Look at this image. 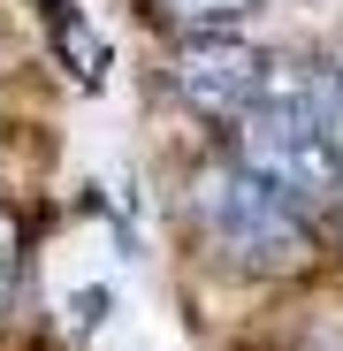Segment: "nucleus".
Wrapping results in <instances>:
<instances>
[{
  "label": "nucleus",
  "mask_w": 343,
  "mask_h": 351,
  "mask_svg": "<svg viewBox=\"0 0 343 351\" xmlns=\"http://www.w3.org/2000/svg\"><path fill=\"white\" fill-rule=\"evenodd\" d=\"M237 160L259 168L275 191L298 206H335L343 199V84L320 62H275L267 92L229 123Z\"/></svg>",
  "instance_id": "f257e3e1"
},
{
  "label": "nucleus",
  "mask_w": 343,
  "mask_h": 351,
  "mask_svg": "<svg viewBox=\"0 0 343 351\" xmlns=\"http://www.w3.org/2000/svg\"><path fill=\"white\" fill-rule=\"evenodd\" d=\"M191 237L229 275H298L313 260V221L290 191H275L259 168L221 153L191 176Z\"/></svg>",
  "instance_id": "f03ea898"
},
{
  "label": "nucleus",
  "mask_w": 343,
  "mask_h": 351,
  "mask_svg": "<svg viewBox=\"0 0 343 351\" xmlns=\"http://www.w3.org/2000/svg\"><path fill=\"white\" fill-rule=\"evenodd\" d=\"M275 53H259L237 31H199L168 46V92H176L199 123H244V107L267 92Z\"/></svg>",
  "instance_id": "7ed1b4c3"
},
{
  "label": "nucleus",
  "mask_w": 343,
  "mask_h": 351,
  "mask_svg": "<svg viewBox=\"0 0 343 351\" xmlns=\"http://www.w3.org/2000/svg\"><path fill=\"white\" fill-rule=\"evenodd\" d=\"M138 8L168 31V38H199V31H237L259 16V0H138Z\"/></svg>",
  "instance_id": "20e7f679"
},
{
  "label": "nucleus",
  "mask_w": 343,
  "mask_h": 351,
  "mask_svg": "<svg viewBox=\"0 0 343 351\" xmlns=\"http://www.w3.org/2000/svg\"><path fill=\"white\" fill-rule=\"evenodd\" d=\"M38 8H46V31H53V46H62L69 77H77V84H99V77H107V38L69 8V0H38Z\"/></svg>",
  "instance_id": "39448f33"
},
{
  "label": "nucleus",
  "mask_w": 343,
  "mask_h": 351,
  "mask_svg": "<svg viewBox=\"0 0 343 351\" xmlns=\"http://www.w3.org/2000/svg\"><path fill=\"white\" fill-rule=\"evenodd\" d=\"M16 290H23V214L0 206V313L16 306Z\"/></svg>",
  "instance_id": "423d86ee"
},
{
  "label": "nucleus",
  "mask_w": 343,
  "mask_h": 351,
  "mask_svg": "<svg viewBox=\"0 0 343 351\" xmlns=\"http://www.w3.org/2000/svg\"><path fill=\"white\" fill-rule=\"evenodd\" d=\"M335 84H343V62H335Z\"/></svg>",
  "instance_id": "0eeeda50"
},
{
  "label": "nucleus",
  "mask_w": 343,
  "mask_h": 351,
  "mask_svg": "<svg viewBox=\"0 0 343 351\" xmlns=\"http://www.w3.org/2000/svg\"><path fill=\"white\" fill-rule=\"evenodd\" d=\"M335 214H343V199H335Z\"/></svg>",
  "instance_id": "6e6552de"
}]
</instances>
